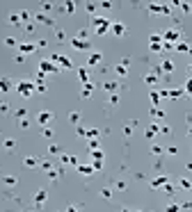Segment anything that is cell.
Returning <instances> with one entry per match:
<instances>
[{"mask_svg":"<svg viewBox=\"0 0 192 212\" xmlns=\"http://www.w3.org/2000/svg\"><path fill=\"white\" fill-rule=\"evenodd\" d=\"M18 93H23V96H30L32 91H34V85L32 82H28V80H23V82H18Z\"/></svg>","mask_w":192,"mask_h":212,"instance_id":"cell-1","label":"cell"},{"mask_svg":"<svg viewBox=\"0 0 192 212\" xmlns=\"http://www.w3.org/2000/svg\"><path fill=\"white\" fill-rule=\"evenodd\" d=\"M94 25L98 28V30H96L98 34H105V32H108V28H110V21H105V18H96Z\"/></svg>","mask_w":192,"mask_h":212,"instance_id":"cell-2","label":"cell"},{"mask_svg":"<svg viewBox=\"0 0 192 212\" xmlns=\"http://www.w3.org/2000/svg\"><path fill=\"white\" fill-rule=\"evenodd\" d=\"M71 43H73L78 50H85V48H89V43H87V41H82V39H71Z\"/></svg>","mask_w":192,"mask_h":212,"instance_id":"cell-3","label":"cell"},{"mask_svg":"<svg viewBox=\"0 0 192 212\" xmlns=\"http://www.w3.org/2000/svg\"><path fill=\"white\" fill-rule=\"evenodd\" d=\"M37 119H39V123H44V125H46V123L53 119V114H50V112H41V114H39Z\"/></svg>","mask_w":192,"mask_h":212,"instance_id":"cell-4","label":"cell"},{"mask_svg":"<svg viewBox=\"0 0 192 212\" xmlns=\"http://www.w3.org/2000/svg\"><path fill=\"white\" fill-rule=\"evenodd\" d=\"M46 71H57V68H55L48 60H44V62H41V73H46Z\"/></svg>","mask_w":192,"mask_h":212,"instance_id":"cell-5","label":"cell"},{"mask_svg":"<svg viewBox=\"0 0 192 212\" xmlns=\"http://www.w3.org/2000/svg\"><path fill=\"white\" fill-rule=\"evenodd\" d=\"M112 32H114V34H117V37H121V34H124V32H126V28H124V25H121V23H114V25H112Z\"/></svg>","mask_w":192,"mask_h":212,"instance_id":"cell-6","label":"cell"},{"mask_svg":"<svg viewBox=\"0 0 192 212\" xmlns=\"http://www.w3.org/2000/svg\"><path fill=\"white\" fill-rule=\"evenodd\" d=\"M21 53L25 55V53H34V46L32 43H21Z\"/></svg>","mask_w":192,"mask_h":212,"instance_id":"cell-7","label":"cell"},{"mask_svg":"<svg viewBox=\"0 0 192 212\" xmlns=\"http://www.w3.org/2000/svg\"><path fill=\"white\" fill-rule=\"evenodd\" d=\"M34 198H37V203L41 205V203L46 201V192H44V189H41V192H37V196H34Z\"/></svg>","mask_w":192,"mask_h":212,"instance_id":"cell-8","label":"cell"},{"mask_svg":"<svg viewBox=\"0 0 192 212\" xmlns=\"http://www.w3.org/2000/svg\"><path fill=\"white\" fill-rule=\"evenodd\" d=\"M98 62H101V55H98V53H94V55L89 57V64H98Z\"/></svg>","mask_w":192,"mask_h":212,"instance_id":"cell-9","label":"cell"},{"mask_svg":"<svg viewBox=\"0 0 192 212\" xmlns=\"http://www.w3.org/2000/svg\"><path fill=\"white\" fill-rule=\"evenodd\" d=\"M0 89H2V91L9 89V80H0Z\"/></svg>","mask_w":192,"mask_h":212,"instance_id":"cell-10","label":"cell"},{"mask_svg":"<svg viewBox=\"0 0 192 212\" xmlns=\"http://www.w3.org/2000/svg\"><path fill=\"white\" fill-rule=\"evenodd\" d=\"M80 173H92V167H78Z\"/></svg>","mask_w":192,"mask_h":212,"instance_id":"cell-11","label":"cell"},{"mask_svg":"<svg viewBox=\"0 0 192 212\" xmlns=\"http://www.w3.org/2000/svg\"><path fill=\"white\" fill-rule=\"evenodd\" d=\"M105 89H108V91H114V89H117V82H108V85H105Z\"/></svg>","mask_w":192,"mask_h":212,"instance_id":"cell-12","label":"cell"},{"mask_svg":"<svg viewBox=\"0 0 192 212\" xmlns=\"http://www.w3.org/2000/svg\"><path fill=\"white\" fill-rule=\"evenodd\" d=\"M162 68H165V71H172V68H174V64H172V62H165V64H162Z\"/></svg>","mask_w":192,"mask_h":212,"instance_id":"cell-13","label":"cell"},{"mask_svg":"<svg viewBox=\"0 0 192 212\" xmlns=\"http://www.w3.org/2000/svg\"><path fill=\"white\" fill-rule=\"evenodd\" d=\"M34 164H37V160H32V157H28V160H25V167H34Z\"/></svg>","mask_w":192,"mask_h":212,"instance_id":"cell-14","label":"cell"},{"mask_svg":"<svg viewBox=\"0 0 192 212\" xmlns=\"http://www.w3.org/2000/svg\"><path fill=\"white\" fill-rule=\"evenodd\" d=\"M66 212H78V208H69V210H66Z\"/></svg>","mask_w":192,"mask_h":212,"instance_id":"cell-15","label":"cell"},{"mask_svg":"<svg viewBox=\"0 0 192 212\" xmlns=\"http://www.w3.org/2000/svg\"><path fill=\"white\" fill-rule=\"evenodd\" d=\"M188 91H192V80H190V82H188Z\"/></svg>","mask_w":192,"mask_h":212,"instance_id":"cell-16","label":"cell"}]
</instances>
